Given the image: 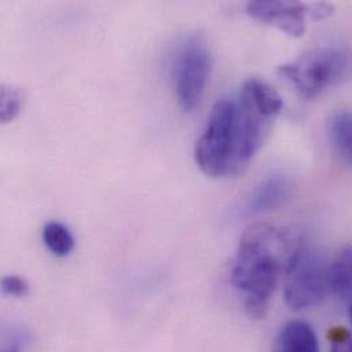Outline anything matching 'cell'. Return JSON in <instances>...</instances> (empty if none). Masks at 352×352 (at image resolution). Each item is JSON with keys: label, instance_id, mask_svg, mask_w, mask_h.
Segmentation results:
<instances>
[{"label": "cell", "instance_id": "cell-1", "mask_svg": "<svg viewBox=\"0 0 352 352\" xmlns=\"http://www.w3.org/2000/svg\"><path fill=\"white\" fill-rule=\"evenodd\" d=\"M294 247L287 233L272 223L256 222L244 230L232 267V283L241 294L250 318L266 316Z\"/></svg>", "mask_w": 352, "mask_h": 352}, {"label": "cell", "instance_id": "cell-2", "mask_svg": "<svg viewBox=\"0 0 352 352\" xmlns=\"http://www.w3.org/2000/svg\"><path fill=\"white\" fill-rule=\"evenodd\" d=\"M195 162L210 178L239 176L236 166L237 133L236 103L218 100L207 118V125L195 146Z\"/></svg>", "mask_w": 352, "mask_h": 352}, {"label": "cell", "instance_id": "cell-3", "mask_svg": "<svg viewBox=\"0 0 352 352\" xmlns=\"http://www.w3.org/2000/svg\"><path fill=\"white\" fill-rule=\"evenodd\" d=\"M329 289V263L314 245L295 244L285 266L284 298L294 310H306L321 305Z\"/></svg>", "mask_w": 352, "mask_h": 352}, {"label": "cell", "instance_id": "cell-4", "mask_svg": "<svg viewBox=\"0 0 352 352\" xmlns=\"http://www.w3.org/2000/svg\"><path fill=\"white\" fill-rule=\"evenodd\" d=\"M350 72V56L336 48H316L299 59L281 65L278 73L287 78L305 99H316L340 84Z\"/></svg>", "mask_w": 352, "mask_h": 352}, {"label": "cell", "instance_id": "cell-5", "mask_svg": "<svg viewBox=\"0 0 352 352\" xmlns=\"http://www.w3.org/2000/svg\"><path fill=\"white\" fill-rule=\"evenodd\" d=\"M211 69V55L203 34L190 36L182 45L176 65V94L179 107L189 113L200 102Z\"/></svg>", "mask_w": 352, "mask_h": 352}, {"label": "cell", "instance_id": "cell-6", "mask_svg": "<svg viewBox=\"0 0 352 352\" xmlns=\"http://www.w3.org/2000/svg\"><path fill=\"white\" fill-rule=\"evenodd\" d=\"M245 8L252 18L273 25L294 37L305 34L306 16L310 15L309 4L292 0H254L248 1Z\"/></svg>", "mask_w": 352, "mask_h": 352}, {"label": "cell", "instance_id": "cell-7", "mask_svg": "<svg viewBox=\"0 0 352 352\" xmlns=\"http://www.w3.org/2000/svg\"><path fill=\"white\" fill-rule=\"evenodd\" d=\"M291 185L283 176L270 177L263 181L247 199L243 206V215L254 217L267 211H273L283 206L289 197Z\"/></svg>", "mask_w": 352, "mask_h": 352}, {"label": "cell", "instance_id": "cell-8", "mask_svg": "<svg viewBox=\"0 0 352 352\" xmlns=\"http://www.w3.org/2000/svg\"><path fill=\"white\" fill-rule=\"evenodd\" d=\"M351 248H342L329 265V289L351 316Z\"/></svg>", "mask_w": 352, "mask_h": 352}, {"label": "cell", "instance_id": "cell-9", "mask_svg": "<svg viewBox=\"0 0 352 352\" xmlns=\"http://www.w3.org/2000/svg\"><path fill=\"white\" fill-rule=\"evenodd\" d=\"M273 352H320L316 332L303 321H291L280 331Z\"/></svg>", "mask_w": 352, "mask_h": 352}, {"label": "cell", "instance_id": "cell-10", "mask_svg": "<svg viewBox=\"0 0 352 352\" xmlns=\"http://www.w3.org/2000/svg\"><path fill=\"white\" fill-rule=\"evenodd\" d=\"M351 114L346 110L338 111L329 121V139L336 155L346 165L351 164Z\"/></svg>", "mask_w": 352, "mask_h": 352}, {"label": "cell", "instance_id": "cell-11", "mask_svg": "<svg viewBox=\"0 0 352 352\" xmlns=\"http://www.w3.org/2000/svg\"><path fill=\"white\" fill-rule=\"evenodd\" d=\"M43 241L48 251L55 256L65 258L74 250V237L67 226L52 221L43 229Z\"/></svg>", "mask_w": 352, "mask_h": 352}, {"label": "cell", "instance_id": "cell-12", "mask_svg": "<svg viewBox=\"0 0 352 352\" xmlns=\"http://www.w3.org/2000/svg\"><path fill=\"white\" fill-rule=\"evenodd\" d=\"M23 104V96L21 89L0 85V124L12 122L21 113Z\"/></svg>", "mask_w": 352, "mask_h": 352}, {"label": "cell", "instance_id": "cell-13", "mask_svg": "<svg viewBox=\"0 0 352 352\" xmlns=\"http://www.w3.org/2000/svg\"><path fill=\"white\" fill-rule=\"evenodd\" d=\"M0 291L4 296L25 298L29 295V284L21 276H4L0 280Z\"/></svg>", "mask_w": 352, "mask_h": 352}, {"label": "cell", "instance_id": "cell-14", "mask_svg": "<svg viewBox=\"0 0 352 352\" xmlns=\"http://www.w3.org/2000/svg\"><path fill=\"white\" fill-rule=\"evenodd\" d=\"M329 339L332 343L331 352H352L351 335L347 329H344V328L332 329Z\"/></svg>", "mask_w": 352, "mask_h": 352}, {"label": "cell", "instance_id": "cell-15", "mask_svg": "<svg viewBox=\"0 0 352 352\" xmlns=\"http://www.w3.org/2000/svg\"><path fill=\"white\" fill-rule=\"evenodd\" d=\"M0 352H21V350L16 344H7L0 349Z\"/></svg>", "mask_w": 352, "mask_h": 352}]
</instances>
